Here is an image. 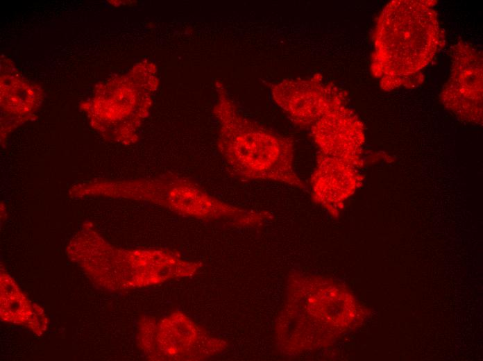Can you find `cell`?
Segmentation results:
<instances>
[{
    "instance_id": "cell-3",
    "label": "cell",
    "mask_w": 483,
    "mask_h": 361,
    "mask_svg": "<svg viewBox=\"0 0 483 361\" xmlns=\"http://www.w3.org/2000/svg\"><path fill=\"white\" fill-rule=\"evenodd\" d=\"M362 180L355 167L319 153L310 180L312 197L328 208L339 205L356 190Z\"/></svg>"
},
{
    "instance_id": "cell-2",
    "label": "cell",
    "mask_w": 483,
    "mask_h": 361,
    "mask_svg": "<svg viewBox=\"0 0 483 361\" xmlns=\"http://www.w3.org/2000/svg\"><path fill=\"white\" fill-rule=\"evenodd\" d=\"M312 132L320 153L355 168L361 165L362 126L348 110L332 104L312 125Z\"/></svg>"
},
{
    "instance_id": "cell-1",
    "label": "cell",
    "mask_w": 483,
    "mask_h": 361,
    "mask_svg": "<svg viewBox=\"0 0 483 361\" xmlns=\"http://www.w3.org/2000/svg\"><path fill=\"white\" fill-rule=\"evenodd\" d=\"M220 148L230 170L244 180L280 182L300 189L294 169L292 142L241 117L231 108L220 110Z\"/></svg>"
}]
</instances>
